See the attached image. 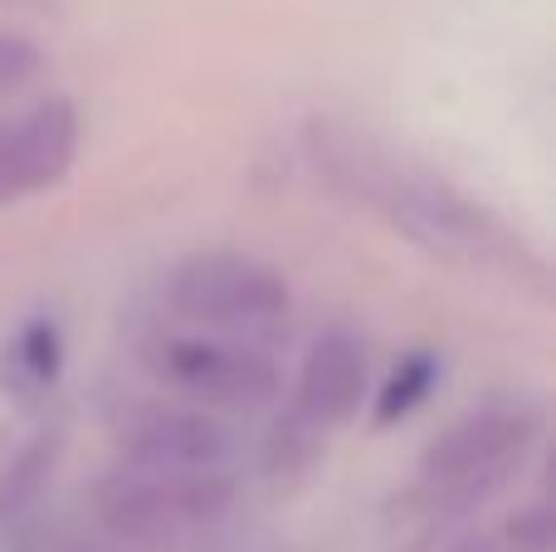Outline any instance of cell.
Here are the masks:
<instances>
[{
  "instance_id": "cell-1",
  "label": "cell",
  "mask_w": 556,
  "mask_h": 552,
  "mask_svg": "<svg viewBox=\"0 0 556 552\" xmlns=\"http://www.w3.org/2000/svg\"><path fill=\"white\" fill-rule=\"evenodd\" d=\"M538 436L542 416L528 401H489L450 421L420 450L415 485L386 504V552H430L454 524L493 504L522 475L528 455L538 450Z\"/></svg>"
},
{
  "instance_id": "cell-2",
  "label": "cell",
  "mask_w": 556,
  "mask_h": 552,
  "mask_svg": "<svg viewBox=\"0 0 556 552\" xmlns=\"http://www.w3.org/2000/svg\"><path fill=\"white\" fill-rule=\"evenodd\" d=\"M317 172H327L342 191L362 196L366 205H376L381 215H391L401 230H410L420 244H434L444 254H469L473 264H493L498 254H508V235H498V225L483 211L464 205L459 196H450L444 186L410 176L395 162H376L366 147H356L352 137L323 133L313 147Z\"/></svg>"
},
{
  "instance_id": "cell-3",
  "label": "cell",
  "mask_w": 556,
  "mask_h": 552,
  "mask_svg": "<svg viewBox=\"0 0 556 552\" xmlns=\"http://www.w3.org/2000/svg\"><path fill=\"white\" fill-rule=\"evenodd\" d=\"M230 469H137L123 465L93 489V518L123 552H172L220 528L235 509Z\"/></svg>"
},
{
  "instance_id": "cell-4",
  "label": "cell",
  "mask_w": 556,
  "mask_h": 552,
  "mask_svg": "<svg viewBox=\"0 0 556 552\" xmlns=\"http://www.w3.org/2000/svg\"><path fill=\"white\" fill-rule=\"evenodd\" d=\"M166 303L186 328L260 342L293 313V289L274 264L240 250H195L166 274Z\"/></svg>"
},
{
  "instance_id": "cell-5",
  "label": "cell",
  "mask_w": 556,
  "mask_h": 552,
  "mask_svg": "<svg viewBox=\"0 0 556 552\" xmlns=\"http://www.w3.org/2000/svg\"><path fill=\"white\" fill-rule=\"evenodd\" d=\"M142 367L166 397L205 411H254L278 397V367L264 357L260 342L201 328L156 333L142 348Z\"/></svg>"
},
{
  "instance_id": "cell-6",
  "label": "cell",
  "mask_w": 556,
  "mask_h": 552,
  "mask_svg": "<svg viewBox=\"0 0 556 552\" xmlns=\"http://www.w3.org/2000/svg\"><path fill=\"white\" fill-rule=\"evenodd\" d=\"M78 108L68 98H39L25 113L0 117V211L45 196L74 172Z\"/></svg>"
},
{
  "instance_id": "cell-7",
  "label": "cell",
  "mask_w": 556,
  "mask_h": 552,
  "mask_svg": "<svg viewBox=\"0 0 556 552\" xmlns=\"http://www.w3.org/2000/svg\"><path fill=\"white\" fill-rule=\"evenodd\" d=\"M117 455L137 469H225L235 455V436L205 406L152 401L117 426Z\"/></svg>"
},
{
  "instance_id": "cell-8",
  "label": "cell",
  "mask_w": 556,
  "mask_h": 552,
  "mask_svg": "<svg viewBox=\"0 0 556 552\" xmlns=\"http://www.w3.org/2000/svg\"><path fill=\"white\" fill-rule=\"evenodd\" d=\"M366 348L356 333L346 328H327L307 342L303 362L293 377V406L288 416H298L307 430L327 436V430L346 426L356 411L366 406Z\"/></svg>"
},
{
  "instance_id": "cell-9",
  "label": "cell",
  "mask_w": 556,
  "mask_h": 552,
  "mask_svg": "<svg viewBox=\"0 0 556 552\" xmlns=\"http://www.w3.org/2000/svg\"><path fill=\"white\" fill-rule=\"evenodd\" d=\"M64 377V333L54 318H29L0 342V391L25 406L45 401Z\"/></svg>"
},
{
  "instance_id": "cell-10",
  "label": "cell",
  "mask_w": 556,
  "mask_h": 552,
  "mask_svg": "<svg viewBox=\"0 0 556 552\" xmlns=\"http://www.w3.org/2000/svg\"><path fill=\"white\" fill-rule=\"evenodd\" d=\"M59 455H64V430H39L29 446H20L5 460V469H0V534L20 528L39 509L59 469Z\"/></svg>"
},
{
  "instance_id": "cell-11",
  "label": "cell",
  "mask_w": 556,
  "mask_h": 552,
  "mask_svg": "<svg viewBox=\"0 0 556 552\" xmlns=\"http://www.w3.org/2000/svg\"><path fill=\"white\" fill-rule=\"evenodd\" d=\"M444 552H556V528L547 504H528L489 528H469Z\"/></svg>"
},
{
  "instance_id": "cell-12",
  "label": "cell",
  "mask_w": 556,
  "mask_h": 552,
  "mask_svg": "<svg viewBox=\"0 0 556 552\" xmlns=\"http://www.w3.org/2000/svg\"><path fill=\"white\" fill-rule=\"evenodd\" d=\"M434 381H440V357H434V352H405V357L391 367L386 387L371 397L376 401L371 426H395V421L415 416V411L430 401Z\"/></svg>"
},
{
  "instance_id": "cell-13",
  "label": "cell",
  "mask_w": 556,
  "mask_h": 552,
  "mask_svg": "<svg viewBox=\"0 0 556 552\" xmlns=\"http://www.w3.org/2000/svg\"><path fill=\"white\" fill-rule=\"evenodd\" d=\"M39 68H45V54L35 39L0 35V93H20L25 84H35Z\"/></svg>"
}]
</instances>
